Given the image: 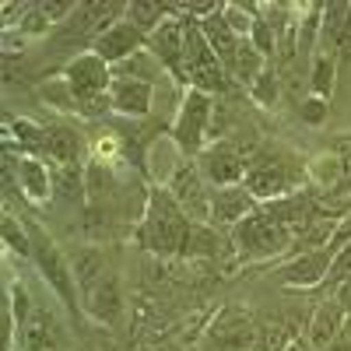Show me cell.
<instances>
[{"label": "cell", "instance_id": "35", "mask_svg": "<svg viewBox=\"0 0 351 351\" xmlns=\"http://www.w3.org/2000/svg\"><path fill=\"white\" fill-rule=\"evenodd\" d=\"M344 278H351V243L334 256V263H330V274H327V281L324 285H330V288H337Z\"/></svg>", "mask_w": 351, "mask_h": 351}, {"label": "cell", "instance_id": "19", "mask_svg": "<svg viewBox=\"0 0 351 351\" xmlns=\"http://www.w3.org/2000/svg\"><path fill=\"white\" fill-rule=\"evenodd\" d=\"M81 134L71 123H46L43 158H49V165H81Z\"/></svg>", "mask_w": 351, "mask_h": 351}, {"label": "cell", "instance_id": "24", "mask_svg": "<svg viewBox=\"0 0 351 351\" xmlns=\"http://www.w3.org/2000/svg\"><path fill=\"white\" fill-rule=\"evenodd\" d=\"M267 67H271L267 56H263L250 39H243L239 49H236V60H232V67H228V74H232V81H236V84L250 88V84H253L263 71H267Z\"/></svg>", "mask_w": 351, "mask_h": 351}, {"label": "cell", "instance_id": "8", "mask_svg": "<svg viewBox=\"0 0 351 351\" xmlns=\"http://www.w3.org/2000/svg\"><path fill=\"white\" fill-rule=\"evenodd\" d=\"M250 158H253V148L239 144L232 134H221L197 155V165L204 172V180L211 183V190H218V186H239L246 180Z\"/></svg>", "mask_w": 351, "mask_h": 351}, {"label": "cell", "instance_id": "5", "mask_svg": "<svg viewBox=\"0 0 351 351\" xmlns=\"http://www.w3.org/2000/svg\"><path fill=\"white\" fill-rule=\"evenodd\" d=\"M28 232H32V260L43 274V281L49 285V291H56V299H60L71 313L81 309V288L74 281V271H71V260L60 253V246L53 243V236L36 225V221H25Z\"/></svg>", "mask_w": 351, "mask_h": 351}, {"label": "cell", "instance_id": "11", "mask_svg": "<svg viewBox=\"0 0 351 351\" xmlns=\"http://www.w3.org/2000/svg\"><path fill=\"white\" fill-rule=\"evenodd\" d=\"M148 49L158 56V64L169 71L172 81H183V53H186V18L169 14L148 36Z\"/></svg>", "mask_w": 351, "mask_h": 351}, {"label": "cell", "instance_id": "23", "mask_svg": "<svg viewBox=\"0 0 351 351\" xmlns=\"http://www.w3.org/2000/svg\"><path fill=\"white\" fill-rule=\"evenodd\" d=\"M183 158H190V155H183V148H180V144H176L169 134L158 137V141L152 144V152H148V172H152L155 186H169L172 172L183 165Z\"/></svg>", "mask_w": 351, "mask_h": 351}, {"label": "cell", "instance_id": "17", "mask_svg": "<svg viewBox=\"0 0 351 351\" xmlns=\"http://www.w3.org/2000/svg\"><path fill=\"white\" fill-rule=\"evenodd\" d=\"M109 102H112V112L127 116V120H141V116H148L152 106H155V84L130 81V77H112Z\"/></svg>", "mask_w": 351, "mask_h": 351}, {"label": "cell", "instance_id": "1", "mask_svg": "<svg viewBox=\"0 0 351 351\" xmlns=\"http://www.w3.org/2000/svg\"><path fill=\"white\" fill-rule=\"evenodd\" d=\"M243 183L263 208L285 200V197H295L309 186L306 183V158L281 141H267L253 152Z\"/></svg>", "mask_w": 351, "mask_h": 351}, {"label": "cell", "instance_id": "13", "mask_svg": "<svg viewBox=\"0 0 351 351\" xmlns=\"http://www.w3.org/2000/svg\"><path fill=\"white\" fill-rule=\"evenodd\" d=\"M11 165H14V183H18V190H21V197L28 204L46 208V204L56 197V190H53V165H46V158L18 155V158H11Z\"/></svg>", "mask_w": 351, "mask_h": 351}, {"label": "cell", "instance_id": "18", "mask_svg": "<svg viewBox=\"0 0 351 351\" xmlns=\"http://www.w3.org/2000/svg\"><path fill=\"white\" fill-rule=\"evenodd\" d=\"M344 324H348V313L337 306V299L330 295V299H324L316 306V313H313V319H309V334H306V341L316 348V351H327L330 344H337L341 337H344Z\"/></svg>", "mask_w": 351, "mask_h": 351}, {"label": "cell", "instance_id": "29", "mask_svg": "<svg viewBox=\"0 0 351 351\" xmlns=\"http://www.w3.org/2000/svg\"><path fill=\"white\" fill-rule=\"evenodd\" d=\"M4 246L11 256H32V232H28L25 218H14L11 211L4 215Z\"/></svg>", "mask_w": 351, "mask_h": 351}, {"label": "cell", "instance_id": "15", "mask_svg": "<svg viewBox=\"0 0 351 351\" xmlns=\"http://www.w3.org/2000/svg\"><path fill=\"white\" fill-rule=\"evenodd\" d=\"M81 309L88 319H95V324L102 327H116L123 319V291H120V278H116L112 271L92 285L88 291H81Z\"/></svg>", "mask_w": 351, "mask_h": 351}, {"label": "cell", "instance_id": "3", "mask_svg": "<svg viewBox=\"0 0 351 351\" xmlns=\"http://www.w3.org/2000/svg\"><path fill=\"white\" fill-rule=\"evenodd\" d=\"M291 243H295V236L271 215V208H260L239 221L236 228H232V246H236V253L246 260V263H263V260H274V256H285L291 253Z\"/></svg>", "mask_w": 351, "mask_h": 351}, {"label": "cell", "instance_id": "28", "mask_svg": "<svg viewBox=\"0 0 351 351\" xmlns=\"http://www.w3.org/2000/svg\"><path fill=\"white\" fill-rule=\"evenodd\" d=\"M84 165H53V190L60 193L67 204H77L84 197Z\"/></svg>", "mask_w": 351, "mask_h": 351}, {"label": "cell", "instance_id": "37", "mask_svg": "<svg viewBox=\"0 0 351 351\" xmlns=\"http://www.w3.org/2000/svg\"><path fill=\"white\" fill-rule=\"evenodd\" d=\"M334 53H337V56H351V14H348V21H344V28H341V36H337Z\"/></svg>", "mask_w": 351, "mask_h": 351}, {"label": "cell", "instance_id": "2", "mask_svg": "<svg viewBox=\"0 0 351 351\" xmlns=\"http://www.w3.org/2000/svg\"><path fill=\"white\" fill-rule=\"evenodd\" d=\"M190 232H193V221L172 200V193L165 186H152L148 200H144L141 225H137V243L155 256H183Z\"/></svg>", "mask_w": 351, "mask_h": 351}, {"label": "cell", "instance_id": "38", "mask_svg": "<svg viewBox=\"0 0 351 351\" xmlns=\"http://www.w3.org/2000/svg\"><path fill=\"white\" fill-rule=\"evenodd\" d=\"M285 351H316V348H313L309 341H302V337H295V341H291V344H288Z\"/></svg>", "mask_w": 351, "mask_h": 351}, {"label": "cell", "instance_id": "26", "mask_svg": "<svg viewBox=\"0 0 351 351\" xmlns=\"http://www.w3.org/2000/svg\"><path fill=\"white\" fill-rule=\"evenodd\" d=\"M334 84H337V53L316 49L313 64H309V95L330 99L334 95Z\"/></svg>", "mask_w": 351, "mask_h": 351}, {"label": "cell", "instance_id": "27", "mask_svg": "<svg viewBox=\"0 0 351 351\" xmlns=\"http://www.w3.org/2000/svg\"><path fill=\"white\" fill-rule=\"evenodd\" d=\"M172 14V4H152V0H130L127 11H123V21H130L134 28H141L144 36H152L155 28Z\"/></svg>", "mask_w": 351, "mask_h": 351}, {"label": "cell", "instance_id": "20", "mask_svg": "<svg viewBox=\"0 0 351 351\" xmlns=\"http://www.w3.org/2000/svg\"><path fill=\"white\" fill-rule=\"evenodd\" d=\"M18 348L21 351H60V327H56L53 313L36 306L32 319L18 330Z\"/></svg>", "mask_w": 351, "mask_h": 351}, {"label": "cell", "instance_id": "39", "mask_svg": "<svg viewBox=\"0 0 351 351\" xmlns=\"http://www.w3.org/2000/svg\"><path fill=\"white\" fill-rule=\"evenodd\" d=\"M18 351H21V348H18Z\"/></svg>", "mask_w": 351, "mask_h": 351}, {"label": "cell", "instance_id": "25", "mask_svg": "<svg viewBox=\"0 0 351 351\" xmlns=\"http://www.w3.org/2000/svg\"><path fill=\"white\" fill-rule=\"evenodd\" d=\"M71 271H74V281H77L81 291H88L92 285H99V281L109 274L106 256H102V250H95V246H81V250L74 253V260H71Z\"/></svg>", "mask_w": 351, "mask_h": 351}, {"label": "cell", "instance_id": "9", "mask_svg": "<svg viewBox=\"0 0 351 351\" xmlns=\"http://www.w3.org/2000/svg\"><path fill=\"white\" fill-rule=\"evenodd\" d=\"M165 190L172 193V200L180 204L193 225H211V183L204 180L197 158H183V165L172 172Z\"/></svg>", "mask_w": 351, "mask_h": 351}, {"label": "cell", "instance_id": "14", "mask_svg": "<svg viewBox=\"0 0 351 351\" xmlns=\"http://www.w3.org/2000/svg\"><path fill=\"white\" fill-rule=\"evenodd\" d=\"M141 49H148V36L141 32V28H134L130 21H116V25H109L102 36H95L92 39V53L95 56H102V60L109 64V67H116V64H123V60H130L134 53H141Z\"/></svg>", "mask_w": 351, "mask_h": 351}, {"label": "cell", "instance_id": "34", "mask_svg": "<svg viewBox=\"0 0 351 351\" xmlns=\"http://www.w3.org/2000/svg\"><path fill=\"white\" fill-rule=\"evenodd\" d=\"M299 120L306 127H324L330 120V99H319V95H306L299 102Z\"/></svg>", "mask_w": 351, "mask_h": 351}, {"label": "cell", "instance_id": "22", "mask_svg": "<svg viewBox=\"0 0 351 351\" xmlns=\"http://www.w3.org/2000/svg\"><path fill=\"white\" fill-rule=\"evenodd\" d=\"M200 32H204V39H208V46L215 49V56L221 60V67L228 71V67H232V60H236V49H239V43H243V39L228 28V21H225L221 8L200 21ZM228 77H232V74H228Z\"/></svg>", "mask_w": 351, "mask_h": 351}, {"label": "cell", "instance_id": "16", "mask_svg": "<svg viewBox=\"0 0 351 351\" xmlns=\"http://www.w3.org/2000/svg\"><path fill=\"white\" fill-rule=\"evenodd\" d=\"M256 208H260V204H256V197L246 190V183L211 190V225H215V228H228V232H232L239 221H246Z\"/></svg>", "mask_w": 351, "mask_h": 351}, {"label": "cell", "instance_id": "30", "mask_svg": "<svg viewBox=\"0 0 351 351\" xmlns=\"http://www.w3.org/2000/svg\"><path fill=\"white\" fill-rule=\"evenodd\" d=\"M221 14H225L228 28L239 39L253 36V28H256V4H236V0H228V4H221Z\"/></svg>", "mask_w": 351, "mask_h": 351}, {"label": "cell", "instance_id": "31", "mask_svg": "<svg viewBox=\"0 0 351 351\" xmlns=\"http://www.w3.org/2000/svg\"><path fill=\"white\" fill-rule=\"evenodd\" d=\"M246 95L260 106V109H274V102H278V95H281V81H278V74H274V67H267L263 71L250 88H246Z\"/></svg>", "mask_w": 351, "mask_h": 351}, {"label": "cell", "instance_id": "7", "mask_svg": "<svg viewBox=\"0 0 351 351\" xmlns=\"http://www.w3.org/2000/svg\"><path fill=\"white\" fill-rule=\"evenodd\" d=\"M256 348H260V324L239 302L221 306L200 337V351H256Z\"/></svg>", "mask_w": 351, "mask_h": 351}, {"label": "cell", "instance_id": "10", "mask_svg": "<svg viewBox=\"0 0 351 351\" xmlns=\"http://www.w3.org/2000/svg\"><path fill=\"white\" fill-rule=\"evenodd\" d=\"M60 77L67 81V88L74 92V99L109 95V88H112V67L102 60V56H95L92 49L71 56V60L64 64V74H60Z\"/></svg>", "mask_w": 351, "mask_h": 351}, {"label": "cell", "instance_id": "33", "mask_svg": "<svg viewBox=\"0 0 351 351\" xmlns=\"http://www.w3.org/2000/svg\"><path fill=\"white\" fill-rule=\"evenodd\" d=\"M8 309H11V316H14V324H18V330L32 319V313H36V302H32V295H28V288L21 285V281H11V288H8Z\"/></svg>", "mask_w": 351, "mask_h": 351}, {"label": "cell", "instance_id": "32", "mask_svg": "<svg viewBox=\"0 0 351 351\" xmlns=\"http://www.w3.org/2000/svg\"><path fill=\"white\" fill-rule=\"evenodd\" d=\"M218 246L221 243H218V228L215 225H193L183 256H218Z\"/></svg>", "mask_w": 351, "mask_h": 351}, {"label": "cell", "instance_id": "4", "mask_svg": "<svg viewBox=\"0 0 351 351\" xmlns=\"http://www.w3.org/2000/svg\"><path fill=\"white\" fill-rule=\"evenodd\" d=\"M215 116H218V102H215V95H208V92H193V88H186L183 99H180V106H176V116H172L169 137L183 148V155L197 158V155L211 144V134H215Z\"/></svg>", "mask_w": 351, "mask_h": 351}, {"label": "cell", "instance_id": "12", "mask_svg": "<svg viewBox=\"0 0 351 351\" xmlns=\"http://www.w3.org/2000/svg\"><path fill=\"white\" fill-rule=\"evenodd\" d=\"M334 250L324 246V250H306V253H291L288 263L278 271L281 285L288 288H316V285H324L327 274H330V263H334Z\"/></svg>", "mask_w": 351, "mask_h": 351}, {"label": "cell", "instance_id": "6", "mask_svg": "<svg viewBox=\"0 0 351 351\" xmlns=\"http://www.w3.org/2000/svg\"><path fill=\"white\" fill-rule=\"evenodd\" d=\"M183 84L193 92H208V95H225L232 88L228 71L215 56V49L204 39L200 25L186 21V53H183Z\"/></svg>", "mask_w": 351, "mask_h": 351}, {"label": "cell", "instance_id": "36", "mask_svg": "<svg viewBox=\"0 0 351 351\" xmlns=\"http://www.w3.org/2000/svg\"><path fill=\"white\" fill-rule=\"evenodd\" d=\"M334 299H337V306L348 313V319H351V278H344L337 288H334Z\"/></svg>", "mask_w": 351, "mask_h": 351}, {"label": "cell", "instance_id": "21", "mask_svg": "<svg viewBox=\"0 0 351 351\" xmlns=\"http://www.w3.org/2000/svg\"><path fill=\"white\" fill-rule=\"evenodd\" d=\"M344 162H341V155L337 152H319V155H313V158H306V183L313 186V190H319V193H334V190H341L344 193Z\"/></svg>", "mask_w": 351, "mask_h": 351}]
</instances>
